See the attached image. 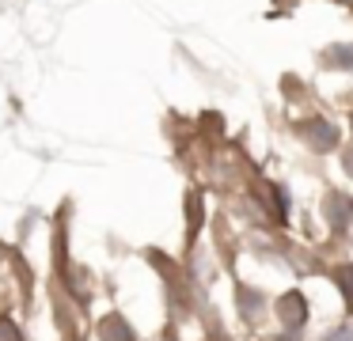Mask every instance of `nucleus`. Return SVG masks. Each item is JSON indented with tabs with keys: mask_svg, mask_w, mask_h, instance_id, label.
<instances>
[{
	"mask_svg": "<svg viewBox=\"0 0 353 341\" xmlns=\"http://www.w3.org/2000/svg\"><path fill=\"white\" fill-rule=\"evenodd\" d=\"M239 303H243L247 318H254V311L262 307V300H259V296H251V292H247V288H239Z\"/></svg>",
	"mask_w": 353,
	"mask_h": 341,
	"instance_id": "7",
	"label": "nucleus"
},
{
	"mask_svg": "<svg viewBox=\"0 0 353 341\" xmlns=\"http://www.w3.org/2000/svg\"><path fill=\"white\" fill-rule=\"evenodd\" d=\"M327 61L338 68H353V45H334V50L327 53Z\"/></svg>",
	"mask_w": 353,
	"mask_h": 341,
	"instance_id": "6",
	"label": "nucleus"
},
{
	"mask_svg": "<svg viewBox=\"0 0 353 341\" xmlns=\"http://www.w3.org/2000/svg\"><path fill=\"white\" fill-rule=\"evenodd\" d=\"M163 341H175V333H163Z\"/></svg>",
	"mask_w": 353,
	"mask_h": 341,
	"instance_id": "12",
	"label": "nucleus"
},
{
	"mask_svg": "<svg viewBox=\"0 0 353 341\" xmlns=\"http://www.w3.org/2000/svg\"><path fill=\"white\" fill-rule=\"evenodd\" d=\"M334 280H338V288H342V296H345V307L353 311V265H338Z\"/></svg>",
	"mask_w": 353,
	"mask_h": 341,
	"instance_id": "5",
	"label": "nucleus"
},
{
	"mask_svg": "<svg viewBox=\"0 0 353 341\" xmlns=\"http://www.w3.org/2000/svg\"><path fill=\"white\" fill-rule=\"evenodd\" d=\"M300 133H304V141L312 144L315 152L338 148V129L330 125V121H304V125H300Z\"/></svg>",
	"mask_w": 353,
	"mask_h": 341,
	"instance_id": "2",
	"label": "nucleus"
},
{
	"mask_svg": "<svg viewBox=\"0 0 353 341\" xmlns=\"http://www.w3.org/2000/svg\"><path fill=\"white\" fill-rule=\"evenodd\" d=\"M99 341H137V333L130 330V322L122 315H107L99 322Z\"/></svg>",
	"mask_w": 353,
	"mask_h": 341,
	"instance_id": "4",
	"label": "nucleus"
},
{
	"mask_svg": "<svg viewBox=\"0 0 353 341\" xmlns=\"http://www.w3.org/2000/svg\"><path fill=\"white\" fill-rule=\"evenodd\" d=\"M323 341H353V326H338V330H330Z\"/></svg>",
	"mask_w": 353,
	"mask_h": 341,
	"instance_id": "9",
	"label": "nucleus"
},
{
	"mask_svg": "<svg viewBox=\"0 0 353 341\" xmlns=\"http://www.w3.org/2000/svg\"><path fill=\"white\" fill-rule=\"evenodd\" d=\"M323 212H327V220H330L334 231H345V227L353 224V197L334 189V194H327V201H323Z\"/></svg>",
	"mask_w": 353,
	"mask_h": 341,
	"instance_id": "1",
	"label": "nucleus"
},
{
	"mask_svg": "<svg viewBox=\"0 0 353 341\" xmlns=\"http://www.w3.org/2000/svg\"><path fill=\"white\" fill-rule=\"evenodd\" d=\"M345 174H353V148L345 152Z\"/></svg>",
	"mask_w": 353,
	"mask_h": 341,
	"instance_id": "11",
	"label": "nucleus"
},
{
	"mask_svg": "<svg viewBox=\"0 0 353 341\" xmlns=\"http://www.w3.org/2000/svg\"><path fill=\"white\" fill-rule=\"evenodd\" d=\"M198 227H201V201H198V197H190V235L198 231Z\"/></svg>",
	"mask_w": 353,
	"mask_h": 341,
	"instance_id": "8",
	"label": "nucleus"
},
{
	"mask_svg": "<svg viewBox=\"0 0 353 341\" xmlns=\"http://www.w3.org/2000/svg\"><path fill=\"white\" fill-rule=\"evenodd\" d=\"M0 341H19V333H16V326L8 322V318H0Z\"/></svg>",
	"mask_w": 353,
	"mask_h": 341,
	"instance_id": "10",
	"label": "nucleus"
},
{
	"mask_svg": "<svg viewBox=\"0 0 353 341\" xmlns=\"http://www.w3.org/2000/svg\"><path fill=\"white\" fill-rule=\"evenodd\" d=\"M277 315H281V322L289 326V330H296V326H304L307 318V303L300 292H285L281 300H277Z\"/></svg>",
	"mask_w": 353,
	"mask_h": 341,
	"instance_id": "3",
	"label": "nucleus"
}]
</instances>
